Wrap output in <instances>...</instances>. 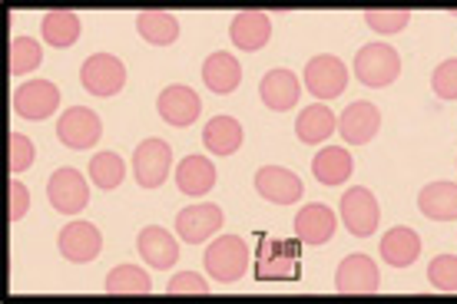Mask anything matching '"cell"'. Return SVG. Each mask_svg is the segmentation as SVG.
<instances>
[{
  "label": "cell",
  "instance_id": "obj_1",
  "mask_svg": "<svg viewBox=\"0 0 457 304\" xmlns=\"http://www.w3.org/2000/svg\"><path fill=\"white\" fill-rule=\"evenodd\" d=\"M354 77L371 90L391 86L401 77V57L398 50L388 44H365L354 53Z\"/></svg>",
  "mask_w": 457,
  "mask_h": 304
},
{
  "label": "cell",
  "instance_id": "obj_2",
  "mask_svg": "<svg viewBox=\"0 0 457 304\" xmlns=\"http://www.w3.org/2000/svg\"><path fill=\"white\" fill-rule=\"evenodd\" d=\"M206 271L209 278H216L222 284L239 282L245 268H249V248L239 235H219L212 245L206 248Z\"/></svg>",
  "mask_w": 457,
  "mask_h": 304
},
{
  "label": "cell",
  "instance_id": "obj_3",
  "mask_svg": "<svg viewBox=\"0 0 457 304\" xmlns=\"http://www.w3.org/2000/svg\"><path fill=\"white\" fill-rule=\"evenodd\" d=\"M80 83L93 96H116L126 86L123 60L113 57V53H93V57L83 60Z\"/></svg>",
  "mask_w": 457,
  "mask_h": 304
},
{
  "label": "cell",
  "instance_id": "obj_4",
  "mask_svg": "<svg viewBox=\"0 0 457 304\" xmlns=\"http://www.w3.org/2000/svg\"><path fill=\"white\" fill-rule=\"evenodd\" d=\"M342 222L345 228L358 238H368L378 232V222H381V205L371 195V189L365 185H354L342 195Z\"/></svg>",
  "mask_w": 457,
  "mask_h": 304
},
{
  "label": "cell",
  "instance_id": "obj_5",
  "mask_svg": "<svg viewBox=\"0 0 457 304\" xmlns=\"http://www.w3.org/2000/svg\"><path fill=\"white\" fill-rule=\"evenodd\" d=\"M46 199H50V205L57 212L77 215L90 205V185L83 179V172L63 166V169H57L50 176V182H46Z\"/></svg>",
  "mask_w": 457,
  "mask_h": 304
},
{
  "label": "cell",
  "instance_id": "obj_6",
  "mask_svg": "<svg viewBox=\"0 0 457 304\" xmlns=\"http://www.w3.org/2000/svg\"><path fill=\"white\" fill-rule=\"evenodd\" d=\"M100 136H104V123H100V116L93 113V110H87V106H70L67 113L60 116L57 139L67 149H73V152H83V149L96 146Z\"/></svg>",
  "mask_w": 457,
  "mask_h": 304
},
{
  "label": "cell",
  "instance_id": "obj_7",
  "mask_svg": "<svg viewBox=\"0 0 457 304\" xmlns=\"http://www.w3.org/2000/svg\"><path fill=\"white\" fill-rule=\"evenodd\" d=\"M305 86H309L315 100H335L348 86V67L338 57H332V53L312 57L305 63Z\"/></svg>",
  "mask_w": 457,
  "mask_h": 304
},
{
  "label": "cell",
  "instance_id": "obj_8",
  "mask_svg": "<svg viewBox=\"0 0 457 304\" xmlns=\"http://www.w3.org/2000/svg\"><path fill=\"white\" fill-rule=\"evenodd\" d=\"M172 169V146L162 139H143L133 152V172L143 189H160Z\"/></svg>",
  "mask_w": 457,
  "mask_h": 304
},
{
  "label": "cell",
  "instance_id": "obj_9",
  "mask_svg": "<svg viewBox=\"0 0 457 304\" xmlns=\"http://www.w3.org/2000/svg\"><path fill=\"white\" fill-rule=\"evenodd\" d=\"M222 226H226V212L212 202L189 205V209H183V212L176 215V232H179V238L189 242V245L209 242L216 232H222Z\"/></svg>",
  "mask_w": 457,
  "mask_h": 304
},
{
  "label": "cell",
  "instance_id": "obj_10",
  "mask_svg": "<svg viewBox=\"0 0 457 304\" xmlns=\"http://www.w3.org/2000/svg\"><path fill=\"white\" fill-rule=\"evenodd\" d=\"M60 106V90L50 83V79H30V83H21L13 90V113L23 116V119H46L54 116Z\"/></svg>",
  "mask_w": 457,
  "mask_h": 304
},
{
  "label": "cell",
  "instance_id": "obj_11",
  "mask_svg": "<svg viewBox=\"0 0 457 304\" xmlns=\"http://www.w3.org/2000/svg\"><path fill=\"white\" fill-rule=\"evenodd\" d=\"M335 292L338 294H378L381 275L368 255H348L335 271Z\"/></svg>",
  "mask_w": 457,
  "mask_h": 304
},
{
  "label": "cell",
  "instance_id": "obj_12",
  "mask_svg": "<svg viewBox=\"0 0 457 304\" xmlns=\"http://www.w3.org/2000/svg\"><path fill=\"white\" fill-rule=\"evenodd\" d=\"M255 192L272 205H295L302 199L305 185L286 166H262V169L255 172Z\"/></svg>",
  "mask_w": 457,
  "mask_h": 304
},
{
  "label": "cell",
  "instance_id": "obj_13",
  "mask_svg": "<svg viewBox=\"0 0 457 304\" xmlns=\"http://www.w3.org/2000/svg\"><path fill=\"white\" fill-rule=\"evenodd\" d=\"M156 110L160 116L166 119L170 126L176 129H186V126H193L203 113V100H199V93L183 86V83H176V86H166L160 93V100H156Z\"/></svg>",
  "mask_w": 457,
  "mask_h": 304
},
{
  "label": "cell",
  "instance_id": "obj_14",
  "mask_svg": "<svg viewBox=\"0 0 457 304\" xmlns=\"http://www.w3.org/2000/svg\"><path fill=\"white\" fill-rule=\"evenodd\" d=\"M104 248V235L100 228L90 226V222H70L63 232H60V255L73 265H87V261H96Z\"/></svg>",
  "mask_w": 457,
  "mask_h": 304
},
{
  "label": "cell",
  "instance_id": "obj_15",
  "mask_svg": "<svg viewBox=\"0 0 457 304\" xmlns=\"http://www.w3.org/2000/svg\"><path fill=\"white\" fill-rule=\"evenodd\" d=\"M381 129V113H378L375 103H365L358 100L352 103L342 116H338V133H342L345 143H352V146H365L371 143Z\"/></svg>",
  "mask_w": 457,
  "mask_h": 304
},
{
  "label": "cell",
  "instance_id": "obj_16",
  "mask_svg": "<svg viewBox=\"0 0 457 304\" xmlns=\"http://www.w3.org/2000/svg\"><path fill=\"white\" fill-rule=\"evenodd\" d=\"M338 228V218L328 205H305L302 212L295 215V238L302 245H328Z\"/></svg>",
  "mask_w": 457,
  "mask_h": 304
},
{
  "label": "cell",
  "instance_id": "obj_17",
  "mask_svg": "<svg viewBox=\"0 0 457 304\" xmlns=\"http://www.w3.org/2000/svg\"><path fill=\"white\" fill-rule=\"evenodd\" d=\"M228 37H232V44L245 50V53H255V50H262L269 44V37H272V17L262 11H239L236 13V21L228 27Z\"/></svg>",
  "mask_w": 457,
  "mask_h": 304
},
{
  "label": "cell",
  "instance_id": "obj_18",
  "mask_svg": "<svg viewBox=\"0 0 457 304\" xmlns=\"http://www.w3.org/2000/svg\"><path fill=\"white\" fill-rule=\"evenodd\" d=\"M259 96H262V103L269 110L286 113V110H292L298 103L302 86H298V77L292 70H269L262 77V83H259Z\"/></svg>",
  "mask_w": 457,
  "mask_h": 304
},
{
  "label": "cell",
  "instance_id": "obj_19",
  "mask_svg": "<svg viewBox=\"0 0 457 304\" xmlns=\"http://www.w3.org/2000/svg\"><path fill=\"white\" fill-rule=\"evenodd\" d=\"M137 248H139V259H146L153 268H172L176 261H179V242L160 226H149L139 232L137 238Z\"/></svg>",
  "mask_w": 457,
  "mask_h": 304
},
{
  "label": "cell",
  "instance_id": "obj_20",
  "mask_svg": "<svg viewBox=\"0 0 457 304\" xmlns=\"http://www.w3.org/2000/svg\"><path fill=\"white\" fill-rule=\"evenodd\" d=\"M332 133H338V116L325 106V103H312L305 106L295 119V136L305 143V146H319L325 143Z\"/></svg>",
  "mask_w": 457,
  "mask_h": 304
},
{
  "label": "cell",
  "instance_id": "obj_21",
  "mask_svg": "<svg viewBox=\"0 0 457 304\" xmlns=\"http://www.w3.org/2000/svg\"><path fill=\"white\" fill-rule=\"evenodd\" d=\"M418 255H421V235L414 228L398 226L381 238V259L388 261L391 268H411Z\"/></svg>",
  "mask_w": 457,
  "mask_h": 304
},
{
  "label": "cell",
  "instance_id": "obj_22",
  "mask_svg": "<svg viewBox=\"0 0 457 304\" xmlns=\"http://www.w3.org/2000/svg\"><path fill=\"white\" fill-rule=\"evenodd\" d=\"M418 209L435 222H454L457 218V182H431L418 195Z\"/></svg>",
  "mask_w": 457,
  "mask_h": 304
},
{
  "label": "cell",
  "instance_id": "obj_23",
  "mask_svg": "<svg viewBox=\"0 0 457 304\" xmlns=\"http://www.w3.org/2000/svg\"><path fill=\"white\" fill-rule=\"evenodd\" d=\"M312 172H315V179H319L321 185H342L345 179H352L354 159H352V152L342 146H325L312 159Z\"/></svg>",
  "mask_w": 457,
  "mask_h": 304
},
{
  "label": "cell",
  "instance_id": "obj_24",
  "mask_svg": "<svg viewBox=\"0 0 457 304\" xmlns=\"http://www.w3.org/2000/svg\"><path fill=\"white\" fill-rule=\"evenodd\" d=\"M176 185L183 195H206L216 185V166L206 156H189L176 166Z\"/></svg>",
  "mask_w": 457,
  "mask_h": 304
},
{
  "label": "cell",
  "instance_id": "obj_25",
  "mask_svg": "<svg viewBox=\"0 0 457 304\" xmlns=\"http://www.w3.org/2000/svg\"><path fill=\"white\" fill-rule=\"evenodd\" d=\"M203 83L212 93H219V96L232 93L242 83L239 60L232 57V53H212V57H206V63H203Z\"/></svg>",
  "mask_w": 457,
  "mask_h": 304
},
{
  "label": "cell",
  "instance_id": "obj_26",
  "mask_svg": "<svg viewBox=\"0 0 457 304\" xmlns=\"http://www.w3.org/2000/svg\"><path fill=\"white\" fill-rule=\"evenodd\" d=\"M203 146L216 156H232L242 146V126L232 116H216L209 119V126L203 129Z\"/></svg>",
  "mask_w": 457,
  "mask_h": 304
},
{
  "label": "cell",
  "instance_id": "obj_27",
  "mask_svg": "<svg viewBox=\"0 0 457 304\" xmlns=\"http://www.w3.org/2000/svg\"><path fill=\"white\" fill-rule=\"evenodd\" d=\"M139 37L153 46H166L179 37V21L170 11H139L137 13Z\"/></svg>",
  "mask_w": 457,
  "mask_h": 304
},
{
  "label": "cell",
  "instance_id": "obj_28",
  "mask_svg": "<svg viewBox=\"0 0 457 304\" xmlns=\"http://www.w3.org/2000/svg\"><path fill=\"white\" fill-rule=\"evenodd\" d=\"M40 34L50 46H57V50H67V46L77 44V37H80V17L73 11H50L40 23Z\"/></svg>",
  "mask_w": 457,
  "mask_h": 304
},
{
  "label": "cell",
  "instance_id": "obj_29",
  "mask_svg": "<svg viewBox=\"0 0 457 304\" xmlns=\"http://www.w3.org/2000/svg\"><path fill=\"white\" fill-rule=\"evenodd\" d=\"M106 294H149L153 292V282L149 275L137 265H120L106 275Z\"/></svg>",
  "mask_w": 457,
  "mask_h": 304
},
{
  "label": "cell",
  "instance_id": "obj_30",
  "mask_svg": "<svg viewBox=\"0 0 457 304\" xmlns=\"http://www.w3.org/2000/svg\"><path fill=\"white\" fill-rule=\"evenodd\" d=\"M90 179L106 192L116 189L126 179V162L116 152H96L90 159Z\"/></svg>",
  "mask_w": 457,
  "mask_h": 304
},
{
  "label": "cell",
  "instance_id": "obj_31",
  "mask_svg": "<svg viewBox=\"0 0 457 304\" xmlns=\"http://www.w3.org/2000/svg\"><path fill=\"white\" fill-rule=\"evenodd\" d=\"M44 60V50L34 37H13L11 44V73L13 77H23V73H34Z\"/></svg>",
  "mask_w": 457,
  "mask_h": 304
},
{
  "label": "cell",
  "instance_id": "obj_32",
  "mask_svg": "<svg viewBox=\"0 0 457 304\" xmlns=\"http://www.w3.org/2000/svg\"><path fill=\"white\" fill-rule=\"evenodd\" d=\"M428 282L431 288L445 294H454L457 292V255H437L431 261V268H428Z\"/></svg>",
  "mask_w": 457,
  "mask_h": 304
},
{
  "label": "cell",
  "instance_id": "obj_33",
  "mask_svg": "<svg viewBox=\"0 0 457 304\" xmlns=\"http://www.w3.org/2000/svg\"><path fill=\"white\" fill-rule=\"evenodd\" d=\"M365 23L378 34H401L411 23V11H365Z\"/></svg>",
  "mask_w": 457,
  "mask_h": 304
},
{
  "label": "cell",
  "instance_id": "obj_34",
  "mask_svg": "<svg viewBox=\"0 0 457 304\" xmlns=\"http://www.w3.org/2000/svg\"><path fill=\"white\" fill-rule=\"evenodd\" d=\"M37 159V146L23 133H11V172L21 176L23 169H30Z\"/></svg>",
  "mask_w": 457,
  "mask_h": 304
},
{
  "label": "cell",
  "instance_id": "obj_35",
  "mask_svg": "<svg viewBox=\"0 0 457 304\" xmlns=\"http://www.w3.org/2000/svg\"><path fill=\"white\" fill-rule=\"evenodd\" d=\"M431 86L441 100H457V60H445L431 77Z\"/></svg>",
  "mask_w": 457,
  "mask_h": 304
},
{
  "label": "cell",
  "instance_id": "obj_36",
  "mask_svg": "<svg viewBox=\"0 0 457 304\" xmlns=\"http://www.w3.org/2000/svg\"><path fill=\"white\" fill-rule=\"evenodd\" d=\"M209 292H212V288H209L199 275H193V271H179V275L166 284V294H209Z\"/></svg>",
  "mask_w": 457,
  "mask_h": 304
},
{
  "label": "cell",
  "instance_id": "obj_37",
  "mask_svg": "<svg viewBox=\"0 0 457 304\" xmlns=\"http://www.w3.org/2000/svg\"><path fill=\"white\" fill-rule=\"evenodd\" d=\"M27 209H30V192H27V185H23L21 179L11 182V222H21L23 215H27Z\"/></svg>",
  "mask_w": 457,
  "mask_h": 304
}]
</instances>
